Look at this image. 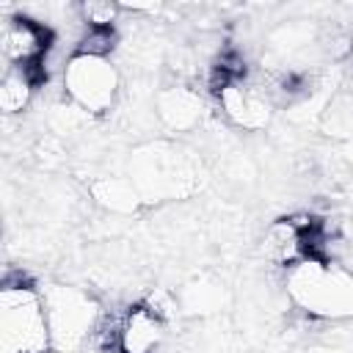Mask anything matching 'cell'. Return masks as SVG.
I'll return each instance as SVG.
<instances>
[{"label":"cell","instance_id":"cell-17","mask_svg":"<svg viewBox=\"0 0 353 353\" xmlns=\"http://www.w3.org/2000/svg\"><path fill=\"white\" fill-rule=\"evenodd\" d=\"M116 47V30L113 28H83V33L77 36V55H97V58H108V52Z\"/></svg>","mask_w":353,"mask_h":353},{"label":"cell","instance_id":"cell-6","mask_svg":"<svg viewBox=\"0 0 353 353\" xmlns=\"http://www.w3.org/2000/svg\"><path fill=\"white\" fill-rule=\"evenodd\" d=\"M50 47V30L28 14L6 17L0 25V52L6 66H33L41 63Z\"/></svg>","mask_w":353,"mask_h":353},{"label":"cell","instance_id":"cell-1","mask_svg":"<svg viewBox=\"0 0 353 353\" xmlns=\"http://www.w3.org/2000/svg\"><path fill=\"white\" fill-rule=\"evenodd\" d=\"M127 176L143 201L185 199L199 185V168L190 152L168 141L138 146L127 160Z\"/></svg>","mask_w":353,"mask_h":353},{"label":"cell","instance_id":"cell-11","mask_svg":"<svg viewBox=\"0 0 353 353\" xmlns=\"http://www.w3.org/2000/svg\"><path fill=\"white\" fill-rule=\"evenodd\" d=\"M88 193L94 196V201L99 207H105L108 212H119V215H130L143 204V199L130 176H116V174L97 176V179H91Z\"/></svg>","mask_w":353,"mask_h":353},{"label":"cell","instance_id":"cell-15","mask_svg":"<svg viewBox=\"0 0 353 353\" xmlns=\"http://www.w3.org/2000/svg\"><path fill=\"white\" fill-rule=\"evenodd\" d=\"M119 14H121V6L108 0H85L77 6V17L83 28H116Z\"/></svg>","mask_w":353,"mask_h":353},{"label":"cell","instance_id":"cell-12","mask_svg":"<svg viewBox=\"0 0 353 353\" xmlns=\"http://www.w3.org/2000/svg\"><path fill=\"white\" fill-rule=\"evenodd\" d=\"M36 77L25 69V66H6L3 77H0V108L6 116L22 113L36 91Z\"/></svg>","mask_w":353,"mask_h":353},{"label":"cell","instance_id":"cell-18","mask_svg":"<svg viewBox=\"0 0 353 353\" xmlns=\"http://www.w3.org/2000/svg\"><path fill=\"white\" fill-rule=\"evenodd\" d=\"M143 306L152 312V314H157L163 323H168L174 314H176V298L168 292V290H163V287H157V290H152L149 295H146V301H143Z\"/></svg>","mask_w":353,"mask_h":353},{"label":"cell","instance_id":"cell-4","mask_svg":"<svg viewBox=\"0 0 353 353\" xmlns=\"http://www.w3.org/2000/svg\"><path fill=\"white\" fill-rule=\"evenodd\" d=\"M287 287L292 301L312 314H353V276L334 270L320 259H303L290 268Z\"/></svg>","mask_w":353,"mask_h":353},{"label":"cell","instance_id":"cell-8","mask_svg":"<svg viewBox=\"0 0 353 353\" xmlns=\"http://www.w3.org/2000/svg\"><path fill=\"white\" fill-rule=\"evenodd\" d=\"M154 113L160 119V124L171 132H190L201 124L204 116V102L199 97V91H193L190 85H165L157 91L154 97Z\"/></svg>","mask_w":353,"mask_h":353},{"label":"cell","instance_id":"cell-7","mask_svg":"<svg viewBox=\"0 0 353 353\" xmlns=\"http://www.w3.org/2000/svg\"><path fill=\"white\" fill-rule=\"evenodd\" d=\"M218 110L221 116L243 130H262L270 121V94L265 85H251L245 80H229L218 91Z\"/></svg>","mask_w":353,"mask_h":353},{"label":"cell","instance_id":"cell-9","mask_svg":"<svg viewBox=\"0 0 353 353\" xmlns=\"http://www.w3.org/2000/svg\"><path fill=\"white\" fill-rule=\"evenodd\" d=\"M306 234L309 232H303L292 218H279L262 234V256L276 268H295L309 259Z\"/></svg>","mask_w":353,"mask_h":353},{"label":"cell","instance_id":"cell-13","mask_svg":"<svg viewBox=\"0 0 353 353\" xmlns=\"http://www.w3.org/2000/svg\"><path fill=\"white\" fill-rule=\"evenodd\" d=\"M320 127L331 138H350L353 135V94L334 97L320 110Z\"/></svg>","mask_w":353,"mask_h":353},{"label":"cell","instance_id":"cell-3","mask_svg":"<svg viewBox=\"0 0 353 353\" xmlns=\"http://www.w3.org/2000/svg\"><path fill=\"white\" fill-rule=\"evenodd\" d=\"M41 301L58 353H74L94 339L102 323V309L91 292L72 284H47L41 287Z\"/></svg>","mask_w":353,"mask_h":353},{"label":"cell","instance_id":"cell-10","mask_svg":"<svg viewBox=\"0 0 353 353\" xmlns=\"http://www.w3.org/2000/svg\"><path fill=\"white\" fill-rule=\"evenodd\" d=\"M163 328L165 323L157 314H152L143 303H138L121 314L116 347L119 353H154L163 342Z\"/></svg>","mask_w":353,"mask_h":353},{"label":"cell","instance_id":"cell-16","mask_svg":"<svg viewBox=\"0 0 353 353\" xmlns=\"http://www.w3.org/2000/svg\"><path fill=\"white\" fill-rule=\"evenodd\" d=\"M223 301H226L223 290H221L218 284H212V281L190 284V287L185 290V306H188L190 312H201V314L218 312V309L223 306Z\"/></svg>","mask_w":353,"mask_h":353},{"label":"cell","instance_id":"cell-5","mask_svg":"<svg viewBox=\"0 0 353 353\" xmlns=\"http://www.w3.org/2000/svg\"><path fill=\"white\" fill-rule=\"evenodd\" d=\"M63 94L88 116H102L116 105L119 97V69L108 58L97 55H77L72 52L63 74Z\"/></svg>","mask_w":353,"mask_h":353},{"label":"cell","instance_id":"cell-14","mask_svg":"<svg viewBox=\"0 0 353 353\" xmlns=\"http://www.w3.org/2000/svg\"><path fill=\"white\" fill-rule=\"evenodd\" d=\"M312 39H314V33H312L309 25H303V22H287V25H279L270 33V50L276 55H295L306 44H312Z\"/></svg>","mask_w":353,"mask_h":353},{"label":"cell","instance_id":"cell-2","mask_svg":"<svg viewBox=\"0 0 353 353\" xmlns=\"http://www.w3.org/2000/svg\"><path fill=\"white\" fill-rule=\"evenodd\" d=\"M50 347L41 290L22 281V276H6L0 290V353H47Z\"/></svg>","mask_w":353,"mask_h":353}]
</instances>
